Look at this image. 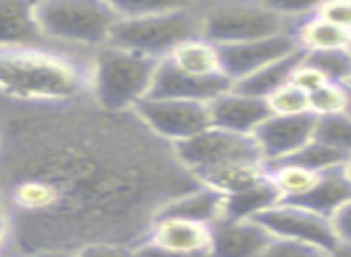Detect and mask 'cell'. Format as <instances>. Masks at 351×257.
<instances>
[{
	"label": "cell",
	"instance_id": "9",
	"mask_svg": "<svg viewBox=\"0 0 351 257\" xmlns=\"http://www.w3.org/2000/svg\"><path fill=\"white\" fill-rule=\"evenodd\" d=\"M217 51H219L221 75L234 87L236 82H241L248 75L263 70L265 65L277 63V60L289 58L293 53H301V46H298L296 32H289V34L269 36V39L217 46Z\"/></svg>",
	"mask_w": 351,
	"mask_h": 257
},
{
	"label": "cell",
	"instance_id": "36",
	"mask_svg": "<svg viewBox=\"0 0 351 257\" xmlns=\"http://www.w3.org/2000/svg\"><path fill=\"white\" fill-rule=\"evenodd\" d=\"M5 231H8V219H5V204H3V197H0V243L5 238Z\"/></svg>",
	"mask_w": 351,
	"mask_h": 257
},
{
	"label": "cell",
	"instance_id": "14",
	"mask_svg": "<svg viewBox=\"0 0 351 257\" xmlns=\"http://www.w3.org/2000/svg\"><path fill=\"white\" fill-rule=\"evenodd\" d=\"M274 238L258 221L221 219L212 226V245L207 257H258Z\"/></svg>",
	"mask_w": 351,
	"mask_h": 257
},
{
	"label": "cell",
	"instance_id": "21",
	"mask_svg": "<svg viewBox=\"0 0 351 257\" xmlns=\"http://www.w3.org/2000/svg\"><path fill=\"white\" fill-rule=\"evenodd\" d=\"M303 56L306 53L301 51V53H293V56H289V58L277 60V63L265 65L263 70H258V73L248 75L245 79L236 82L234 89L241 94H248V97L267 99L269 94H274L279 87H284V84L291 82L293 70L298 68V63L303 60Z\"/></svg>",
	"mask_w": 351,
	"mask_h": 257
},
{
	"label": "cell",
	"instance_id": "24",
	"mask_svg": "<svg viewBox=\"0 0 351 257\" xmlns=\"http://www.w3.org/2000/svg\"><path fill=\"white\" fill-rule=\"evenodd\" d=\"M313 140L322 142L337 154H341L346 161L351 159V116L341 113V116H327L315 118V127H313Z\"/></svg>",
	"mask_w": 351,
	"mask_h": 257
},
{
	"label": "cell",
	"instance_id": "2",
	"mask_svg": "<svg viewBox=\"0 0 351 257\" xmlns=\"http://www.w3.org/2000/svg\"><path fill=\"white\" fill-rule=\"evenodd\" d=\"M84 75L70 58L41 49L0 51V92L20 99H70Z\"/></svg>",
	"mask_w": 351,
	"mask_h": 257
},
{
	"label": "cell",
	"instance_id": "15",
	"mask_svg": "<svg viewBox=\"0 0 351 257\" xmlns=\"http://www.w3.org/2000/svg\"><path fill=\"white\" fill-rule=\"evenodd\" d=\"M44 41L36 25L34 3L0 0V51L39 49Z\"/></svg>",
	"mask_w": 351,
	"mask_h": 257
},
{
	"label": "cell",
	"instance_id": "30",
	"mask_svg": "<svg viewBox=\"0 0 351 257\" xmlns=\"http://www.w3.org/2000/svg\"><path fill=\"white\" fill-rule=\"evenodd\" d=\"M80 257H140L135 245L128 243H116V241H99V243H87L77 250Z\"/></svg>",
	"mask_w": 351,
	"mask_h": 257
},
{
	"label": "cell",
	"instance_id": "8",
	"mask_svg": "<svg viewBox=\"0 0 351 257\" xmlns=\"http://www.w3.org/2000/svg\"><path fill=\"white\" fill-rule=\"evenodd\" d=\"M137 118L154 132L156 137L181 145L191 137L200 135L212 125L210 103L178 101V99H145L135 108Z\"/></svg>",
	"mask_w": 351,
	"mask_h": 257
},
{
	"label": "cell",
	"instance_id": "17",
	"mask_svg": "<svg viewBox=\"0 0 351 257\" xmlns=\"http://www.w3.org/2000/svg\"><path fill=\"white\" fill-rule=\"evenodd\" d=\"M349 202H351V175L346 171V166H341V169H332L320 173L315 188L293 204H301V207L311 209V212L320 214V217L332 219Z\"/></svg>",
	"mask_w": 351,
	"mask_h": 257
},
{
	"label": "cell",
	"instance_id": "12",
	"mask_svg": "<svg viewBox=\"0 0 351 257\" xmlns=\"http://www.w3.org/2000/svg\"><path fill=\"white\" fill-rule=\"evenodd\" d=\"M231 89V82L226 77L197 79L191 75H183L178 68L171 65V60H159L154 82H152L149 97L147 99H178V101H200L210 103L217 97Z\"/></svg>",
	"mask_w": 351,
	"mask_h": 257
},
{
	"label": "cell",
	"instance_id": "39",
	"mask_svg": "<svg viewBox=\"0 0 351 257\" xmlns=\"http://www.w3.org/2000/svg\"><path fill=\"white\" fill-rule=\"evenodd\" d=\"M349 51H351V46H349Z\"/></svg>",
	"mask_w": 351,
	"mask_h": 257
},
{
	"label": "cell",
	"instance_id": "23",
	"mask_svg": "<svg viewBox=\"0 0 351 257\" xmlns=\"http://www.w3.org/2000/svg\"><path fill=\"white\" fill-rule=\"evenodd\" d=\"M320 173L308 171L291 161H279L269 166V183L274 185L279 195V202H298L303 199L313 188H315Z\"/></svg>",
	"mask_w": 351,
	"mask_h": 257
},
{
	"label": "cell",
	"instance_id": "4",
	"mask_svg": "<svg viewBox=\"0 0 351 257\" xmlns=\"http://www.w3.org/2000/svg\"><path fill=\"white\" fill-rule=\"evenodd\" d=\"M36 25L44 39L104 49L108 46L118 15L111 3L92 0H49L34 3Z\"/></svg>",
	"mask_w": 351,
	"mask_h": 257
},
{
	"label": "cell",
	"instance_id": "7",
	"mask_svg": "<svg viewBox=\"0 0 351 257\" xmlns=\"http://www.w3.org/2000/svg\"><path fill=\"white\" fill-rule=\"evenodd\" d=\"M176 154L191 173H195V178L200 173L226 164H236V161H263L253 137L234 135V132L212 125L200 135L176 145Z\"/></svg>",
	"mask_w": 351,
	"mask_h": 257
},
{
	"label": "cell",
	"instance_id": "35",
	"mask_svg": "<svg viewBox=\"0 0 351 257\" xmlns=\"http://www.w3.org/2000/svg\"><path fill=\"white\" fill-rule=\"evenodd\" d=\"M32 257H80L77 250H39Z\"/></svg>",
	"mask_w": 351,
	"mask_h": 257
},
{
	"label": "cell",
	"instance_id": "32",
	"mask_svg": "<svg viewBox=\"0 0 351 257\" xmlns=\"http://www.w3.org/2000/svg\"><path fill=\"white\" fill-rule=\"evenodd\" d=\"M258 257H320V255L313 252V250H308V247L293 245V243L272 241Z\"/></svg>",
	"mask_w": 351,
	"mask_h": 257
},
{
	"label": "cell",
	"instance_id": "34",
	"mask_svg": "<svg viewBox=\"0 0 351 257\" xmlns=\"http://www.w3.org/2000/svg\"><path fill=\"white\" fill-rule=\"evenodd\" d=\"M320 257H351V243H337L332 250H327Z\"/></svg>",
	"mask_w": 351,
	"mask_h": 257
},
{
	"label": "cell",
	"instance_id": "33",
	"mask_svg": "<svg viewBox=\"0 0 351 257\" xmlns=\"http://www.w3.org/2000/svg\"><path fill=\"white\" fill-rule=\"evenodd\" d=\"M332 226H335L339 243H351V202L332 217Z\"/></svg>",
	"mask_w": 351,
	"mask_h": 257
},
{
	"label": "cell",
	"instance_id": "28",
	"mask_svg": "<svg viewBox=\"0 0 351 257\" xmlns=\"http://www.w3.org/2000/svg\"><path fill=\"white\" fill-rule=\"evenodd\" d=\"M269 116H308V94H303L291 82L279 87L267 99Z\"/></svg>",
	"mask_w": 351,
	"mask_h": 257
},
{
	"label": "cell",
	"instance_id": "40",
	"mask_svg": "<svg viewBox=\"0 0 351 257\" xmlns=\"http://www.w3.org/2000/svg\"><path fill=\"white\" fill-rule=\"evenodd\" d=\"M349 89H351V87H349Z\"/></svg>",
	"mask_w": 351,
	"mask_h": 257
},
{
	"label": "cell",
	"instance_id": "1",
	"mask_svg": "<svg viewBox=\"0 0 351 257\" xmlns=\"http://www.w3.org/2000/svg\"><path fill=\"white\" fill-rule=\"evenodd\" d=\"M202 10L191 5L156 3L147 12L137 15H118L108 46L164 60L173 53L183 41L200 36Z\"/></svg>",
	"mask_w": 351,
	"mask_h": 257
},
{
	"label": "cell",
	"instance_id": "22",
	"mask_svg": "<svg viewBox=\"0 0 351 257\" xmlns=\"http://www.w3.org/2000/svg\"><path fill=\"white\" fill-rule=\"evenodd\" d=\"M277 202V190L267 180V183H260L250 190H243V193L224 197V217L221 219H229V221H255L260 214H265Z\"/></svg>",
	"mask_w": 351,
	"mask_h": 257
},
{
	"label": "cell",
	"instance_id": "18",
	"mask_svg": "<svg viewBox=\"0 0 351 257\" xmlns=\"http://www.w3.org/2000/svg\"><path fill=\"white\" fill-rule=\"evenodd\" d=\"M156 214H169V217H181L215 226L224 217V197L215 190L205 188V185H197V188L176 195L173 199L161 204Z\"/></svg>",
	"mask_w": 351,
	"mask_h": 257
},
{
	"label": "cell",
	"instance_id": "13",
	"mask_svg": "<svg viewBox=\"0 0 351 257\" xmlns=\"http://www.w3.org/2000/svg\"><path fill=\"white\" fill-rule=\"evenodd\" d=\"M269 118V108L265 99L248 97L236 92L234 87L210 101V121L212 127L234 132V135L253 137L255 130Z\"/></svg>",
	"mask_w": 351,
	"mask_h": 257
},
{
	"label": "cell",
	"instance_id": "5",
	"mask_svg": "<svg viewBox=\"0 0 351 257\" xmlns=\"http://www.w3.org/2000/svg\"><path fill=\"white\" fill-rule=\"evenodd\" d=\"M296 32L293 12L267 3H221L202 10L200 36L215 46L243 44Z\"/></svg>",
	"mask_w": 351,
	"mask_h": 257
},
{
	"label": "cell",
	"instance_id": "3",
	"mask_svg": "<svg viewBox=\"0 0 351 257\" xmlns=\"http://www.w3.org/2000/svg\"><path fill=\"white\" fill-rule=\"evenodd\" d=\"M159 60L123 51L116 46L99 49L89 73V87L106 111H135L149 97Z\"/></svg>",
	"mask_w": 351,
	"mask_h": 257
},
{
	"label": "cell",
	"instance_id": "25",
	"mask_svg": "<svg viewBox=\"0 0 351 257\" xmlns=\"http://www.w3.org/2000/svg\"><path fill=\"white\" fill-rule=\"evenodd\" d=\"M351 89L341 84H322L313 94H308V113L313 118H327V116H341L349 111Z\"/></svg>",
	"mask_w": 351,
	"mask_h": 257
},
{
	"label": "cell",
	"instance_id": "37",
	"mask_svg": "<svg viewBox=\"0 0 351 257\" xmlns=\"http://www.w3.org/2000/svg\"><path fill=\"white\" fill-rule=\"evenodd\" d=\"M346 171H349V175H351V159H349V164H346Z\"/></svg>",
	"mask_w": 351,
	"mask_h": 257
},
{
	"label": "cell",
	"instance_id": "27",
	"mask_svg": "<svg viewBox=\"0 0 351 257\" xmlns=\"http://www.w3.org/2000/svg\"><path fill=\"white\" fill-rule=\"evenodd\" d=\"M287 161L303 166V169H308V171H315V173H325V171L341 169V166L349 164L344 156L337 154L335 149H330V147L322 145V142H317V140H311L303 149H298L296 154Z\"/></svg>",
	"mask_w": 351,
	"mask_h": 257
},
{
	"label": "cell",
	"instance_id": "19",
	"mask_svg": "<svg viewBox=\"0 0 351 257\" xmlns=\"http://www.w3.org/2000/svg\"><path fill=\"white\" fill-rule=\"evenodd\" d=\"M166 60H171V65L181 70L183 75H191V77L197 79L224 77L219 65V51H217L215 44L205 41L202 36L183 41Z\"/></svg>",
	"mask_w": 351,
	"mask_h": 257
},
{
	"label": "cell",
	"instance_id": "38",
	"mask_svg": "<svg viewBox=\"0 0 351 257\" xmlns=\"http://www.w3.org/2000/svg\"><path fill=\"white\" fill-rule=\"evenodd\" d=\"M346 113H349V116H351V101H349V111H346Z\"/></svg>",
	"mask_w": 351,
	"mask_h": 257
},
{
	"label": "cell",
	"instance_id": "26",
	"mask_svg": "<svg viewBox=\"0 0 351 257\" xmlns=\"http://www.w3.org/2000/svg\"><path fill=\"white\" fill-rule=\"evenodd\" d=\"M306 60L332 84L351 87V51H322V53H306Z\"/></svg>",
	"mask_w": 351,
	"mask_h": 257
},
{
	"label": "cell",
	"instance_id": "6",
	"mask_svg": "<svg viewBox=\"0 0 351 257\" xmlns=\"http://www.w3.org/2000/svg\"><path fill=\"white\" fill-rule=\"evenodd\" d=\"M255 221L274 238V241L293 243V245L308 247V250L325 255L327 250L339 243L332 226V219H325L311 209L293 202H277Z\"/></svg>",
	"mask_w": 351,
	"mask_h": 257
},
{
	"label": "cell",
	"instance_id": "16",
	"mask_svg": "<svg viewBox=\"0 0 351 257\" xmlns=\"http://www.w3.org/2000/svg\"><path fill=\"white\" fill-rule=\"evenodd\" d=\"M269 180V166L265 161H236V164H226L219 169H212L207 173L197 175V183L205 188L219 193L221 197L243 193L260 183Z\"/></svg>",
	"mask_w": 351,
	"mask_h": 257
},
{
	"label": "cell",
	"instance_id": "31",
	"mask_svg": "<svg viewBox=\"0 0 351 257\" xmlns=\"http://www.w3.org/2000/svg\"><path fill=\"white\" fill-rule=\"evenodd\" d=\"M291 84L301 89L303 94H313L315 89H320L322 84H327V79L322 77V75L308 63L306 56H303V60L298 63V68L293 70V75H291Z\"/></svg>",
	"mask_w": 351,
	"mask_h": 257
},
{
	"label": "cell",
	"instance_id": "11",
	"mask_svg": "<svg viewBox=\"0 0 351 257\" xmlns=\"http://www.w3.org/2000/svg\"><path fill=\"white\" fill-rule=\"evenodd\" d=\"M142 241L178 255L207 257L212 245V226L169 214H154Z\"/></svg>",
	"mask_w": 351,
	"mask_h": 257
},
{
	"label": "cell",
	"instance_id": "29",
	"mask_svg": "<svg viewBox=\"0 0 351 257\" xmlns=\"http://www.w3.org/2000/svg\"><path fill=\"white\" fill-rule=\"evenodd\" d=\"M313 10H315L317 17L351 34V0H327L322 5H315Z\"/></svg>",
	"mask_w": 351,
	"mask_h": 257
},
{
	"label": "cell",
	"instance_id": "20",
	"mask_svg": "<svg viewBox=\"0 0 351 257\" xmlns=\"http://www.w3.org/2000/svg\"><path fill=\"white\" fill-rule=\"evenodd\" d=\"M296 39L303 53H322V51H339L351 46L349 32L317 17L315 10L296 25Z\"/></svg>",
	"mask_w": 351,
	"mask_h": 257
},
{
	"label": "cell",
	"instance_id": "10",
	"mask_svg": "<svg viewBox=\"0 0 351 257\" xmlns=\"http://www.w3.org/2000/svg\"><path fill=\"white\" fill-rule=\"evenodd\" d=\"M313 127H315V118L311 113L308 116H269L253 135L260 159L267 166L291 159L298 149H303L313 140Z\"/></svg>",
	"mask_w": 351,
	"mask_h": 257
}]
</instances>
